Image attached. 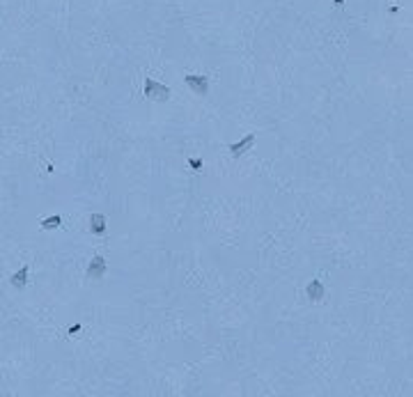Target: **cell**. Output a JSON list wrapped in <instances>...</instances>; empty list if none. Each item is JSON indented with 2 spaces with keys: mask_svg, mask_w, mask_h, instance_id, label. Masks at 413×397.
<instances>
[{
  "mask_svg": "<svg viewBox=\"0 0 413 397\" xmlns=\"http://www.w3.org/2000/svg\"><path fill=\"white\" fill-rule=\"evenodd\" d=\"M253 145H255V133H248L243 140H239V143H232V145L227 147V149H230V154H232L234 159H239V156H243V154H246Z\"/></svg>",
  "mask_w": 413,
  "mask_h": 397,
  "instance_id": "4",
  "label": "cell"
},
{
  "mask_svg": "<svg viewBox=\"0 0 413 397\" xmlns=\"http://www.w3.org/2000/svg\"><path fill=\"white\" fill-rule=\"evenodd\" d=\"M142 94L152 101H168L170 99V87L163 85V83H156L154 78H145V87H142Z\"/></svg>",
  "mask_w": 413,
  "mask_h": 397,
  "instance_id": "1",
  "label": "cell"
},
{
  "mask_svg": "<svg viewBox=\"0 0 413 397\" xmlns=\"http://www.w3.org/2000/svg\"><path fill=\"white\" fill-rule=\"evenodd\" d=\"M188 166H191V170H202V161L200 159H193V156H191V159H188Z\"/></svg>",
  "mask_w": 413,
  "mask_h": 397,
  "instance_id": "9",
  "label": "cell"
},
{
  "mask_svg": "<svg viewBox=\"0 0 413 397\" xmlns=\"http://www.w3.org/2000/svg\"><path fill=\"white\" fill-rule=\"evenodd\" d=\"M80 328H83V326H80V324H73L71 328H69V335H76V333H78Z\"/></svg>",
  "mask_w": 413,
  "mask_h": 397,
  "instance_id": "10",
  "label": "cell"
},
{
  "mask_svg": "<svg viewBox=\"0 0 413 397\" xmlns=\"http://www.w3.org/2000/svg\"><path fill=\"white\" fill-rule=\"evenodd\" d=\"M106 271H108V264H106V259L101 257V255H97V257H92L90 259V264H87V278H103L106 276Z\"/></svg>",
  "mask_w": 413,
  "mask_h": 397,
  "instance_id": "3",
  "label": "cell"
},
{
  "mask_svg": "<svg viewBox=\"0 0 413 397\" xmlns=\"http://www.w3.org/2000/svg\"><path fill=\"white\" fill-rule=\"evenodd\" d=\"M335 5H338V7H342V5H344V0H335Z\"/></svg>",
  "mask_w": 413,
  "mask_h": 397,
  "instance_id": "11",
  "label": "cell"
},
{
  "mask_svg": "<svg viewBox=\"0 0 413 397\" xmlns=\"http://www.w3.org/2000/svg\"><path fill=\"white\" fill-rule=\"evenodd\" d=\"M62 225V218L60 216H51V218H44L41 220V227L44 230H55V227H60Z\"/></svg>",
  "mask_w": 413,
  "mask_h": 397,
  "instance_id": "8",
  "label": "cell"
},
{
  "mask_svg": "<svg viewBox=\"0 0 413 397\" xmlns=\"http://www.w3.org/2000/svg\"><path fill=\"white\" fill-rule=\"evenodd\" d=\"M306 294H308V298H310V301H321V298L326 296V287H324V283H321L319 278H314V280H310V283H308Z\"/></svg>",
  "mask_w": 413,
  "mask_h": 397,
  "instance_id": "5",
  "label": "cell"
},
{
  "mask_svg": "<svg viewBox=\"0 0 413 397\" xmlns=\"http://www.w3.org/2000/svg\"><path fill=\"white\" fill-rule=\"evenodd\" d=\"M90 232L94 237H106V216L103 214H92L90 216Z\"/></svg>",
  "mask_w": 413,
  "mask_h": 397,
  "instance_id": "6",
  "label": "cell"
},
{
  "mask_svg": "<svg viewBox=\"0 0 413 397\" xmlns=\"http://www.w3.org/2000/svg\"><path fill=\"white\" fill-rule=\"evenodd\" d=\"M186 85L191 87V92L193 94H200V97H205L206 92H209V76H198V73H188L186 78Z\"/></svg>",
  "mask_w": 413,
  "mask_h": 397,
  "instance_id": "2",
  "label": "cell"
},
{
  "mask_svg": "<svg viewBox=\"0 0 413 397\" xmlns=\"http://www.w3.org/2000/svg\"><path fill=\"white\" fill-rule=\"evenodd\" d=\"M12 283H14V287H26V283H28V266H23L19 273H14Z\"/></svg>",
  "mask_w": 413,
  "mask_h": 397,
  "instance_id": "7",
  "label": "cell"
}]
</instances>
